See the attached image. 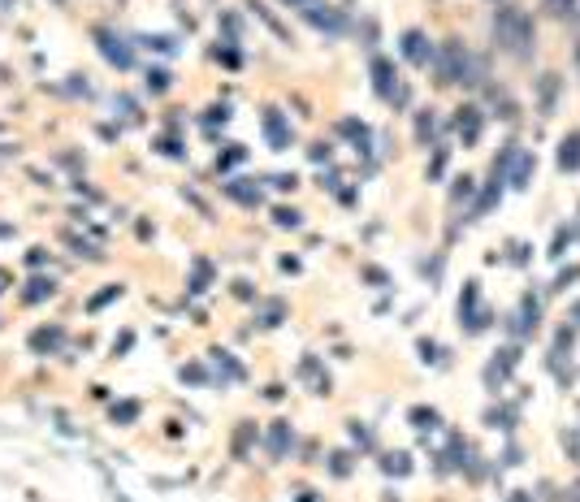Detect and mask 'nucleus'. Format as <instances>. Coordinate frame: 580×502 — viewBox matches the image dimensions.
Returning a JSON list of instances; mask_svg holds the SVG:
<instances>
[{
  "mask_svg": "<svg viewBox=\"0 0 580 502\" xmlns=\"http://www.w3.org/2000/svg\"><path fill=\"white\" fill-rule=\"evenodd\" d=\"M515 364H520V347H503V351H494V360L485 364V385L498 394L507 385V377L515 372Z\"/></svg>",
  "mask_w": 580,
  "mask_h": 502,
  "instance_id": "39448f33",
  "label": "nucleus"
},
{
  "mask_svg": "<svg viewBox=\"0 0 580 502\" xmlns=\"http://www.w3.org/2000/svg\"><path fill=\"white\" fill-rule=\"evenodd\" d=\"M507 502H537V498H533V490H511Z\"/></svg>",
  "mask_w": 580,
  "mask_h": 502,
  "instance_id": "58836bf2",
  "label": "nucleus"
},
{
  "mask_svg": "<svg viewBox=\"0 0 580 502\" xmlns=\"http://www.w3.org/2000/svg\"><path fill=\"white\" fill-rule=\"evenodd\" d=\"M52 290H57L52 278H35V282L22 290V299H26V303H39V299H52Z\"/></svg>",
  "mask_w": 580,
  "mask_h": 502,
  "instance_id": "4be33fe9",
  "label": "nucleus"
},
{
  "mask_svg": "<svg viewBox=\"0 0 580 502\" xmlns=\"http://www.w3.org/2000/svg\"><path fill=\"white\" fill-rule=\"evenodd\" d=\"M446 472H450V467H459V472H463V467H468L472 463V450H468V442H463V437L459 433H450V442H446Z\"/></svg>",
  "mask_w": 580,
  "mask_h": 502,
  "instance_id": "ddd939ff",
  "label": "nucleus"
},
{
  "mask_svg": "<svg viewBox=\"0 0 580 502\" xmlns=\"http://www.w3.org/2000/svg\"><path fill=\"white\" fill-rule=\"evenodd\" d=\"M554 100H559V74H545V78H541V91H537L541 117H550V113H554Z\"/></svg>",
  "mask_w": 580,
  "mask_h": 502,
  "instance_id": "f3484780",
  "label": "nucleus"
},
{
  "mask_svg": "<svg viewBox=\"0 0 580 502\" xmlns=\"http://www.w3.org/2000/svg\"><path fill=\"white\" fill-rule=\"evenodd\" d=\"M433 70H438V83H468V87L485 83V66L459 39H446L442 52H433Z\"/></svg>",
  "mask_w": 580,
  "mask_h": 502,
  "instance_id": "f257e3e1",
  "label": "nucleus"
},
{
  "mask_svg": "<svg viewBox=\"0 0 580 502\" xmlns=\"http://www.w3.org/2000/svg\"><path fill=\"white\" fill-rule=\"evenodd\" d=\"M95 39H100V52H104V61H108V66H117V70H130V66H135V52H130V44H126V39H117L113 30H95Z\"/></svg>",
  "mask_w": 580,
  "mask_h": 502,
  "instance_id": "0eeeda50",
  "label": "nucleus"
},
{
  "mask_svg": "<svg viewBox=\"0 0 580 502\" xmlns=\"http://www.w3.org/2000/svg\"><path fill=\"white\" fill-rule=\"evenodd\" d=\"M329 156H334L329 143H312V160H316V165H320V160H329Z\"/></svg>",
  "mask_w": 580,
  "mask_h": 502,
  "instance_id": "4c0bfd02",
  "label": "nucleus"
},
{
  "mask_svg": "<svg viewBox=\"0 0 580 502\" xmlns=\"http://www.w3.org/2000/svg\"><path fill=\"white\" fill-rule=\"evenodd\" d=\"M208 278H213V264H208V260H195V278H191V295H204V290H208Z\"/></svg>",
  "mask_w": 580,
  "mask_h": 502,
  "instance_id": "a878e982",
  "label": "nucleus"
},
{
  "mask_svg": "<svg viewBox=\"0 0 580 502\" xmlns=\"http://www.w3.org/2000/svg\"><path fill=\"white\" fill-rule=\"evenodd\" d=\"M481 126H485L481 108H476V104H463L459 117H455V131H459V139H463V148H472V143L481 139Z\"/></svg>",
  "mask_w": 580,
  "mask_h": 502,
  "instance_id": "1a4fd4ad",
  "label": "nucleus"
},
{
  "mask_svg": "<svg viewBox=\"0 0 580 502\" xmlns=\"http://www.w3.org/2000/svg\"><path fill=\"white\" fill-rule=\"evenodd\" d=\"M545 9H550L554 18H568V13L576 9V0H545Z\"/></svg>",
  "mask_w": 580,
  "mask_h": 502,
  "instance_id": "473e14b6",
  "label": "nucleus"
},
{
  "mask_svg": "<svg viewBox=\"0 0 580 502\" xmlns=\"http://www.w3.org/2000/svg\"><path fill=\"white\" fill-rule=\"evenodd\" d=\"M282 316H286V303H282V299H264V303H260V316H255V320H260L264 329H273V325H282Z\"/></svg>",
  "mask_w": 580,
  "mask_h": 502,
  "instance_id": "412c9836",
  "label": "nucleus"
},
{
  "mask_svg": "<svg viewBox=\"0 0 580 502\" xmlns=\"http://www.w3.org/2000/svg\"><path fill=\"white\" fill-rule=\"evenodd\" d=\"M213 368H217L221 385H230V381H243V364H238L230 351H213Z\"/></svg>",
  "mask_w": 580,
  "mask_h": 502,
  "instance_id": "2eb2a0df",
  "label": "nucleus"
},
{
  "mask_svg": "<svg viewBox=\"0 0 580 502\" xmlns=\"http://www.w3.org/2000/svg\"><path fill=\"white\" fill-rule=\"evenodd\" d=\"M381 467H385L390 476H407V472H412V459L403 455V450H394V455H385V459H381Z\"/></svg>",
  "mask_w": 580,
  "mask_h": 502,
  "instance_id": "b1692460",
  "label": "nucleus"
},
{
  "mask_svg": "<svg viewBox=\"0 0 580 502\" xmlns=\"http://www.w3.org/2000/svg\"><path fill=\"white\" fill-rule=\"evenodd\" d=\"M459 325L468 334H481L490 325V312L481 307V282H463V295H459Z\"/></svg>",
  "mask_w": 580,
  "mask_h": 502,
  "instance_id": "7ed1b4c3",
  "label": "nucleus"
},
{
  "mask_svg": "<svg viewBox=\"0 0 580 502\" xmlns=\"http://www.w3.org/2000/svg\"><path fill=\"white\" fill-rule=\"evenodd\" d=\"M537 325H541V307H537V299H533V295H524V299H520V307H515L511 320H507V334L524 342V338H533V334H537Z\"/></svg>",
  "mask_w": 580,
  "mask_h": 502,
  "instance_id": "20e7f679",
  "label": "nucleus"
},
{
  "mask_svg": "<svg viewBox=\"0 0 580 502\" xmlns=\"http://www.w3.org/2000/svg\"><path fill=\"white\" fill-rule=\"evenodd\" d=\"M329 472L334 476H351V455H347V450H334V455H329Z\"/></svg>",
  "mask_w": 580,
  "mask_h": 502,
  "instance_id": "c85d7f7f",
  "label": "nucleus"
},
{
  "mask_svg": "<svg viewBox=\"0 0 580 502\" xmlns=\"http://www.w3.org/2000/svg\"><path fill=\"white\" fill-rule=\"evenodd\" d=\"M563 502H580V481L572 485V490H563Z\"/></svg>",
  "mask_w": 580,
  "mask_h": 502,
  "instance_id": "c03bdc74",
  "label": "nucleus"
},
{
  "mask_svg": "<svg viewBox=\"0 0 580 502\" xmlns=\"http://www.w3.org/2000/svg\"><path fill=\"white\" fill-rule=\"evenodd\" d=\"M511 260H515V264L528 260V247H524V242H515V247H511Z\"/></svg>",
  "mask_w": 580,
  "mask_h": 502,
  "instance_id": "a19ab883",
  "label": "nucleus"
},
{
  "mask_svg": "<svg viewBox=\"0 0 580 502\" xmlns=\"http://www.w3.org/2000/svg\"><path fill=\"white\" fill-rule=\"evenodd\" d=\"M559 169L563 173H576L580 169V131H572L568 139L559 143Z\"/></svg>",
  "mask_w": 580,
  "mask_h": 502,
  "instance_id": "4468645a",
  "label": "nucleus"
},
{
  "mask_svg": "<svg viewBox=\"0 0 580 502\" xmlns=\"http://www.w3.org/2000/svg\"><path fill=\"white\" fill-rule=\"evenodd\" d=\"M260 126H264V139H269V148H273V152H286L290 143H295V131H290V122L282 117L278 108H264Z\"/></svg>",
  "mask_w": 580,
  "mask_h": 502,
  "instance_id": "423d86ee",
  "label": "nucleus"
},
{
  "mask_svg": "<svg viewBox=\"0 0 580 502\" xmlns=\"http://www.w3.org/2000/svg\"><path fill=\"white\" fill-rule=\"evenodd\" d=\"M572 316H576V325H580V303H572Z\"/></svg>",
  "mask_w": 580,
  "mask_h": 502,
  "instance_id": "a18cd8bd",
  "label": "nucleus"
},
{
  "mask_svg": "<svg viewBox=\"0 0 580 502\" xmlns=\"http://www.w3.org/2000/svg\"><path fill=\"white\" fill-rule=\"evenodd\" d=\"M351 437H356V442H360L364 450H368V446H373V433H368V429L360 425V420H351Z\"/></svg>",
  "mask_w": 580,
  "mask_h": 502,
  "instance_id": "72a5a7b5",
  "label": "nucleus"
},
{
  "mask_svg": "<svg viewBox=\"0 0 580 502\" xmlns=\"http://www.w3.org/2000/svg\"><path fill=\"white\" fill-rule=\"evenodd\" d=\"M251 442H255V425L251 420H243V425L234 429V442H230V450H234V459H243L247 450H251Z\"/></svg>",
  "mask_w": 580,
  "mask_h": 502,
  "instance_id": "aec40b11",
  "label": "nucleus"
},
{
  "mask_svg": "<svg viewBox=\"0 0 580 502\" xmlns=\"http://www.w3.org/2000/svg\"><path fill=\"white\" fill-rule=\"evenodd\" d=\"M494 39L503 52L511 57H528L533 52V18L524 9H498L494 13Z\"/></svg>",
  "mask_w": 580,
  "mask_h": 502,
  "instance_id": "f03ea898",
  "label": "nucleus"
},
{
  "mask_svg": "<svg viewBox=\"0 0 580 502\" xmlns=\"http://www.w3.org/2000/svg\"><path fill=\"white\" fill-rule=\"evenodd\" d=\"M420 360H425V364H438V360H442L438 342H420Z\"/></svg>",
  "mask_w": 580,
  "mask_h": 502,
  "instance_id": "c9c22d12",
  "label": "nucleus"
},
{
  "mask_svg": "<svg viewBox=\"0 0 580 502\" xmlns=\"http://www.w3.org/2000/svg\"><path fill=\"white\" fill-rule=\"evenodd\" d=\"M576 278H580V269H576V264H572V269H563V273H559V282H554V290H568V282H576Z\"/></svg>",
  "mask_w": 580,
  "mask_h": 502,
  "instance_id": "e433bc0d",
  "label": "nucleus"
},
{
  "mask_svg": "<svg viewBox=\"0 0 580 502\" xmlns=\"http://www.w3.org/2000/svg\"><path fill=\"white\" fill-rule=\"evenodd\" d=\"M238 160H247V148L243 143H230V152L217 156V169H230V165H238Z\"/></svg>",
  "mask_w": 580,
  "mask_h": 502,
  "instance_id": "bb28decb",
  "label": "nucleus"
},
{
  "mask_svg": "<svg viewBox=\"0 0 580 502\" xmlns=\"http://www.w3.org/2000/svg\"><path fill=\"white\" fill-rule=\"evenodd\" d=\"M368 74H373V91L381 95V100H394V61L390 57H373Z\"/></svg>",
  "mask_w": 580,
  "mask_h": 502,
  "instance_id": "6e6552de",
  "label": "nucleus"
},
{
  "mask_svg": "<svg viewBox=\"0 0 580 502\" xmlns=\"http://www.w3.org/2000/svg\"><path fill=\"white\" fill-rule=\"evenodd\" d=\"M515 420H520V407H507V403H503V407H490V412H485V425H490V429H503V433L515 429Z\"/></svg>",
  "mask_w": 580,
  "mask_h": 502,
  "instance_id": "dca6fc26",
  "label": "nucleus"
},
{
  "mask_svg": "<svg viewBox=\"0 0 580 502\" xmlns=\"http://www.w3.org/2000/svg\"><path fill=\"white\" fill-rule=\"evenodd\" d=\"M182 381H204V368H195V364L182 368Z\"/></svg>",
  "mask_w": 580,
  "mask_h": 502,
  "instance_id": "79ce46f5",
  "label": "nucleus"
},
{
  "mask_svg": "<svg viewBox=\"0 0 580 502\" xmlns=\"http://www.w3.org/2000/svg\"><path fill=\"white\" fill-rule=\"evenodd\" d=\"M61 342H66V334H61L57 325H52V329H35V334H30V351H39V355H44V351H57Z\"/></svg>",
  "mask_w": 580,
  "mask_h": 502,
  "instance_id": "a211bd4d",
  "label": "nucleus"
},
{
  "mask_svg": "<svg viewBox=\"0 0 580 502\" xmlns=\"http://www.w3.org/2000/svg\"><path fill=\"white\" fill-rule=\"evenodd\" d=\"M503 463H507V467H515V463H524V459H520V446H507V455H503Z\"/></svg>",
  "mask_w": 580,
  "mask_h": 502,
  "instance_id": "ea45409f",
  "label": "nucleus"
},
{
  "mask_svg": "<svg viewBox=\"0 0 580 502\" xmlns=\"http://www.w3.org/2000/svg\"><path fill=\"white\" fill-rule=\"evenodd\" d=\"M364 278H368V282H377V286H385V273H381V269H364Z\"/></svg>",
  "mask_w": 580,
  "mask_h": 502,
  "instance_id": "37998d69",
  "label": "nucleus"
},
{
  "mask_svg": "<svg viewBox=\"0 0 580 502\" xmlns=\"http://www.w3.org/2000/svg\"><path fill=\"white\" fill-rule=\"evenodd\" d=\"M433 131H438V117H433V113H420V122H416V139L429 143V139H433Z\"/></svg>",
  "mask_w": 580,
  "mask_h": 502,
  "instance_id": "cd10ccee",
  "label": "nucleus"
},
{
  "mask_svg": "<svg viewBox=\"0 0 580 502\" xmlns=\"http://www.w3.org/2000/svg\"><path fill=\"white\" fill-rule=\"evenodd\" d=\"M273 221H278L282 230H299V225H303V213H299V208H273Z\"/></svg>",
  "mask_w": 580,
  "mask_h": 502,
  "instance_id": "393cba45",
  "label": "nucleus"
},
{
  "mask_svg": "<svg viewBox=\"0 0 580 502\" xmlns=\"http://www.w3.org/2000/svg\"><path fill=\"white\" fill-rule=\"evenodd\" d=\"M225 195H230V200H238V204H247V208L264 204V191L255 186L251 177H234V182H225Z\"/></svg>",
  "mask_w": 580,
  "mask_h": 502,
  "instance_id": "f8f14e48",
  "label": "nucleus"
},
{
  "mask_svg": "<svg viewBox=\"0 0 580 502\" xmlns=\"http://www.w3.org/2000/svg\"><path fill=\"white\" fill-rule=\"evenodd\" d=\"M407 420H412V429H416V433H433V429L442 425V416L433 412V407H412Z\"/></svg>",
  "mask_w": 580,
  "mask_h": 502,
  "instance_id": "6ab92c4d",
  "label": "nucleus"
},
{
  "mask_svg": "<svg viewBox=\"0 0 580 502\" xmlns=\"http://www.w3.org/2000/svg\"><path fill=\"white\" fill-rule=\"evenodd\" d=\"M269 182L278 186V191H295V186H299V177H295V173H278V177H269Z\"/></svg>",
  "mask_w": 580,
  "mask_h": 502,
  "instance_id": "f704fd0d",
  "label": "nucleus"
},
{
  "mask_svg": "<svg viewBox=\"0 0 580 502\" xmlns=\"http://www.w3.org/2000/svg\"><path fill=\"white\" fill-rule=\"evenodd\" d=\"M290 446H295V429H290V420H273V429H269V455L273 459H286Z\"/></svg>",
  "mask_w": 580,
  "mask_h": 502,
  "instance_id": "9b49d317",
  "label": "nucleus"
},
{
  "mask_svg": "<svg viewBox=\"0 0 580 502\" xmlns=\"http://www.w3.org/2000/svg\"><path fill=\"white\" fill-rule=\"evenodd\" d=\"M403 57H407L412 66H429L433 61V44L425 39V30H407V35H403Z\"/></svg>",
  "mask_w": 580,
  "mask_h": 502,
  "instance_id": "9d476101",
  "label": "nucleus"
},
{
  "mask_svg": "<svg viewBox=\"0 0 580 502\" xmlns=\"http://www.w3.org/2000/svg\"><path fill=\"white\" fill-rule=\"evenodd\" d=\"M148 91H152V95L169 91V70H148Z\"/></svg>",
  "mask_w": 580,
  "mask_h": 502,
  "instance_id": "c756f323",
  "label": "nucleus"
},
{
  "mask_svg": "<svg viewBox=\"0 0 580 502\" xmlns=\"http://www.w3.org/2000/svg\"><path fill=\"white\" fill-rule=\"evenodd\" d=\"M113 299H122V286H108V290H100V295L91 299V312H100L104 303H113Z\"/></svg>",
  "mask_w": 580,
  "mask_h": 502,
  "instance_id": "7c9ffc66",
  "label": "nucleus"
},
{
  "mask_svg": "<svg viewBox=\"0 0 580 502\" xmlns=\"http://www.w3.org/2000/svg\"><path fill=\"white\" fill-rule=\"evenodd\" d=\"M568 242H572V230H568V225H559V230H554V247H550V255H554V260L563 255V247H568Z\"/></svg>",
  "mask_w": 580,
  "mask_h": 502,
  "instance_id": "2f4dec72",
  "label": "nucleus"
},
{
  "mask_svg": "<svg viewBox=\"0 0 580 502\" xmlns=\"http://www.w3.org/2000/svg\"><path fill=\"white\" fill-rule=\"evenodd\" d=\"M139 403L135 398H126V403H117V407H113V425H135V420H139Z\"/></svg>",
  "mask_w": 580,
  "mask_h": 502,
  "instance_id": "5701e85b",
  "label": "nucleus"
}]
</instances>
